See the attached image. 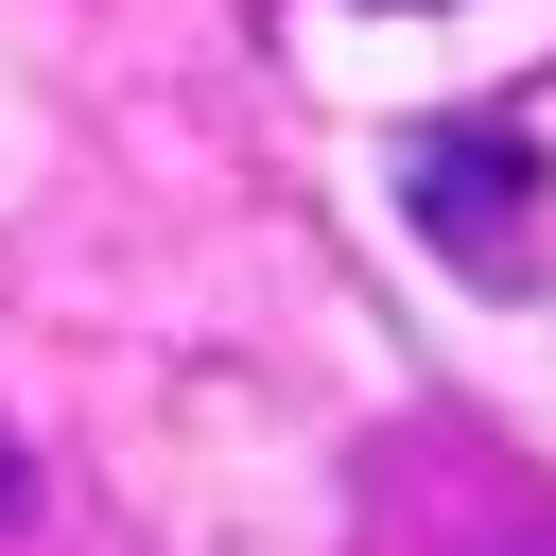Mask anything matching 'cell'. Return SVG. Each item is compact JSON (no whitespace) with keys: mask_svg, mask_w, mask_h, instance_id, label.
Returning a JSON list of instances; mask_svg holds the SVG:
<instances>
[{"mask_svg":"<svg viewBox=\"0 0 556 556\" xmlns=\"http://www.w3.org/2000/svg\"><path fill=\"white\" fill-rule=\"evenodd\" d=\"M400 208H417V243H434L452 278L521 295V278H539V226H556V156H539V122L452 104V122H400Z\"/></svg>","mask_w":556,"mask_h":556,"instance_id":"1","label":"cell"},{"mask_svg":"<svg viewBox=\"0 0 556 556\" xmlns=\"http://www.w3.org/2000/svg\"><path fill=\"white\" fill-rule=\"evenodd\" d=\"M17 486H35V469H17V434H0V504H17Z\"/></svg>","mask_w":556,"mask_h":556,"instance_id":"2","label":"cell"}]
</instances>
